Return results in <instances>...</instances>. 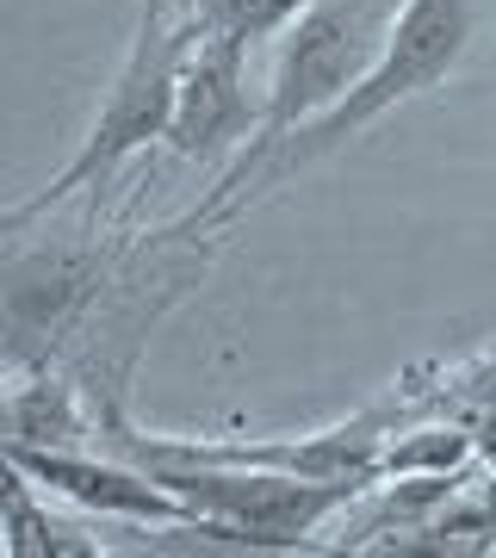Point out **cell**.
I'll return each instance as SVG.
<instances>
[{
    "instance_id": "5",
    "label": "cell",
    "mask_w": 496,
    "mask_h": 558,
    "mask_svg": "<svg viewBox=\"0 0 496 558\" xmlns=\"http://www.w3.org/2000/svg\"><path fill=\"white\" fill-rule=\"evenodd\" d=\"M249 50L255 44L230 32H193V50L180 62L174 112H168V156L180 161H237L242 143L255 137L261 106L249 100Z\"/></svg>"
},
{
    "instance_id": "4",
    "label": "cell",
    "mask_w": 496,
    "mask_h": 558,
    "mask_svg": "<svg viewBox=\"0 0 496 558\" xmlns=\"http://www.w3.org/2000/svg\"><path fill=\"white\" fill-rule=\"evenodd\" d=\"M180 502H193L205 521V539L242 546V553H311L317 534L378 484H341V478H298V472H267V465H149Z\"/></svg>"
},
{
    "instance_id": "2",
    "label": "cell",
    "mask_w": 496,
    "mask_h": 558,
    "mask_svg": "<svg viewBox=\"0 0 496 558\" xmlns=\"http://www.w3.org/2000/svg\"><path fill=\"white\" fill-rule=\"evenodd\" d=\"M186 50H193V25H186V13H180L174 0H137L131 50H124L99 112L81 131L75 156L62 161L38 193H25L20 205H7L0 218L25 223V218H50V211H62V205H75V199H99L137 149L161 143L168 112H174V81H180Z\"/></svg>"
},
{
    "instance_id": "6",
    "label": "cell",
    "mask_w": 496,
    "mask_h": 558,
    "mask_svg": "<svg viewBox=\"0 0 496 558\" xmlns=\"http://www.w3.org/2000/svg\"><path fill=\"white\" fill-rule=\"evenodd\" d=\"M44 484L25 472L20 459L0 447V546L13 558H69V553H99V539H81L69 521L50 515L38 497Z\"/></svg>"
},
{
    "instance_id": "3",
    "label": "cell",
    "mask_w": 496,
    "mask_h": 558,
    "mask_svg": "<svg viewBox=\"0 0 496 558\" xmlns=\"http://www.w3.org/2000/svg\"><path fill=\"white\" fill-rule=\"evenodd\" d=\"M397 13H403V0H311L274 38V75H267L261 124L218 180H242L274 143L292 137L298 124L323 119L329 106L348 100L378 62Z\"/></svg>"
},
{
    "instance_id": "7",
    "label": "cell",
    "mask_w": 496,
    "mask_h": 558,
    "mask_svg": "<svg viewBox=\"0 0 496 558\" xmlns=\"http://www.w3.org/2000/svg\"><path fill=\"white\" fill-rule=\"evenodd\" d=\"M193 32H230L242 44H267L311 7V0H174Z\"/></svg>"
},
{
    "instance_id": "1",
    "label": "cell",
    "mask_w": 496,
    "mask_h": 558,
    "mask_svg": "<svg viewBox=\"0 0 496 558\" xmlns=\"http://www.w3.org/2000/svg\"><path fill=\"white\" fill-rule=\"evenodd\" d=\"M491 69H496V0H403L391 38H385L378 62L366 69V81H360L354 94L341 106H329L323 119L298 124L292 137L274 143L242 180H218L174 230L180 236H218L223 223H237L242 211H255L261 199H274L292 174L329 161L360 131H373L385 112L435 94L447 81L491 75Z\"/></svg>"
}]
</instances>
